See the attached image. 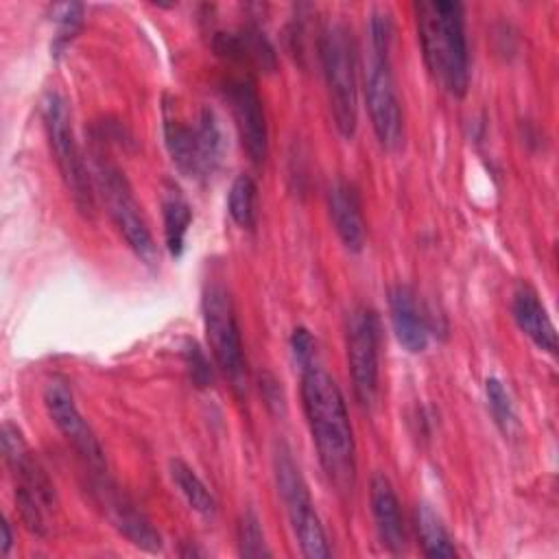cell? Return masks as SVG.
Wrapping results in <instances>:
<instances>
[{
	"instance_id": "8",
	"label": "cell",
	"mask_w": 559,
	"mask_h": 559,
	"mask_svg": "<svg viewBox=\"0 0 559 559\" xmlns=\"http://www.w3.org/2000/svg\"><path fill=\"white\" fill-rule=\"evenodd\" d=\"M273 474L301 555L310 559L330 557L328 537L317 515L308 485L293 459V452L284 443H277L273 450Z\"/></svg>"
},
{
	"instance_id": "12",
	"label": "cell",
	"mask_w": 559,
	"mask_h": 559,
	"mask_svg": "<svg viewBox=\"0 0 559 559\" xmlns=\"http://www.w3.org/2000/svg\"><path fill=\"white\" fill-rule=\"evenodd\" d=\"M44 404L57 430L63 435V439L72 445L76 456L90 469V476L107 474L105 450L96 439L94 430L90 428V424L85 421V417L81 415V411L76 408L68 384L61 380H50L44 389Z\"/></svg>"
},
{
	"instance_id": "4",
	"label": "cell",
	"mask_w": 559,
	"mask_h": 559,
	"mask_svg": "<svg viewBox=\"0 0 559 559\" xmlns=\"http://www.w3.org/2000/svg\"><path fill=\"white\" fill-rule=\"evenodd\" d=\"M164 144L177 170L190 179L212 177L225 155V133L214 109L203 107L194 120L183 118L175 105H164Z\"/></svg>"
},
{
	"instance_id": "26",
	"label": "cell",
	"mask_w": 559,
	"mask_h": 559,
	"mask_svg": "<svg viewBox=\"0 0 559 559\" xmlns=\"http://www.w3.org/2000/svg\"><path fill=\"white\" fill-rule=\"evenodd\" d=\"M236 539H238V552L242 557H269L271 555L266 539H264L262 524L251 509L240 515Z\"/></svg>"
},
{
	"instance_id": "2",
	"label": "cell",
	"mask_w": 559,
	"mask_h": 559,
	"mask_svg": "<svg viewBox=\"0 0 559 559\" xmlns=\"http://www.w3.org/2000/svg\"><path fill=\"white\" fill-rule=\"evenodd\" d=\"M417 37L430 76L452 96H465L469 87V50L465 11L461 2H415Z\"/></svg>"
},
{
	"instance_id": "18",
	"label": "cell",
	"mask_w": 559,
	"mask_h": 559,
	"mask_svg": "<svg viewBox=\"0 0 559 559\" xmlns=\"http://www.w3.org/2000/svg\"><path fill=\"white\" fill-rule=\"evenodd\" d=\"M328 210H330L332 225L341 242L345 245V249L358 253L365 247L367 229H365L360 197L356 188L345 179L334 181L328 190Z\"/></svg>"
},
{
	"instance_id": "6",
	"label": "cell",
	"mask_w": 559,
	"mask_h": 559,
	"mask_svg": "<svg viewBox=\"0 0 559 559\" xmlns=\"http://www.w3.org/2000/svg\"><path fill=\"white\" fill-rule=\"evenodd\" d=\"M2 454L15 480V504L24 526L44 537L50 531L57 507L55 485L26 445L20 428L11 421L2 424Z\"/></svg>"
},
{
	"instance_id": "20",
	"label": "cell",
	"mask_w": 559,
	"mask_h": 559,
	"mask_svg": "<svg viewBox=\"0 0 559 559\" xmlns=\"http://www.w3.org/2000/svg\"><path fill=\"white\" fill-rule=\"evenodd\" d=\"M162 218H164V240L170 255L179 258L186 247V236L192 223V207L188 199L175 183H168L162 197Z\"/></svg>"
},
{
	"instance_id": "21",
	"label": "cell",
	"mask_w": 559,
	"mask_h": 559,
	"mask_svg": "<svg viewBox=\"0 0 559 559\" xmlns=\"http://www.w3.org/2000/svg\"><path fill=\"white\" fill-rule=\"evenodd\" d=\"M415 526L421 550L426 557L432 559H452L456 557V548L452 544L450 533L445 531L441 518L432 511L430 504L419 502L415 509Z\"/></svg>"
},
{
	"instance_id": "3",
	"label": "cell",
	"mask_w": 559,
	"mask_h": 559,
	"mask_svg": "<svg viewBox=\"0 0 559 559\" xmlns=\"http://www.w3.org/2000/svg\"><path fill=\"white\" fill-rule=\"evenodd\" d=\"M367 33L365 103L369 120L380 146L386 151H397L404 142V116L391 63L393 20L384 7H376L371 11Z\"/></svg>"
},
{
	"instance_id": "17",
	"label": "cell",
	"mask_w": 559,
	"mask_h": 559,
	"mask_svg": "<svg viewBox=\"0 0 559 559\" xmlns=\"http://www.w3.org/2000/svg\"><path fill=\"white\" fill-rule=\"evenodd\" d=\"M369 500H371V515H373L376 531L382 546L395 555L402 552L406 548L404 515H402L397 493L384 474H376L371 478Z\"/></svg>"
},
{
	"instance_id": "13",
	"label": "cell",
	"mask_w": 559,
	"mask_h": 559,
	"mask_svg": "<svg viewBox=\"0 0 559 559\" xmlns=\"http://www.w3.org/2000/svg\"><path fill=\"white\" fill-rule=\"evenodd\" d=\"M221 94L231 111L240 144L253 164L266 157L269 129L262 98L249 76H229L221 85Z\"/></svg>"
},
{
	"instance_id": "15",
	"label": "cell",
	"mask_w": 559,
	"mask_h": 559,
	"mask_svg": "<svg viewBox=\"0 0 559 559\" xmlns=\"http://www.w3.org/2000/svg\"><path fill=\"white\" fill-rule=\"evenodd\" d=\"M212 50L236 66H242L247 70H260V72H273L277 66L275 48L253 24H242L227 31H214L212 33Z\"/></svg>"
},
{
	"instance_id": "14",
	"label": "cell",
	"mask_w": 559,
	"mask_h": 559,
	"mask_svg": "<svg viewBox=\"0 0 559 559\" xmlns=\"http://www.w3.org/2000/svg\"><path fill=\"white\" fill-rule=\"evenodd\" d=\"M92 491L98 507H103L107 520L114 528L124 535L133 546L157 552L162 548V535L151 524V520L107 478V474L92 476Z\"/></svg>"
},
{
	"instance_id": "16",
	"label": "cell",
	"mask_w": 559,
	"mask_h": 559,
	"mask_svg": "<svg viewBox=\"0 0 559 559\" xmlns=\"http://www.w3.org/2000/svg\"><path fill=\"white\" fill-rule=\"evenodd\" d=\"M389 312L397 343L411 354L424 352L430 338V325L411 286L395 284L389 290Z\"/></svg>"
},
{
	"instance_id": "25",
	"label": "cell",
	"mask_w": 559,
	"mask_h": 559,
	"mask_svg": "<svg viewBox=\"0 0 559 559\" xmlns=\"http://www.w3.org/2000/svg\"><path fill=\"white\" fill-rule=\"evenodd\" d=\"M55 20V37H52V52L61 55V50L76 37L83 24V4L66 2L52 9Z\"/></svg>"
},
{
	"instance_id": "19",
	"label": "cell",
	"mask_w": 559,
	"mask_h": 559,
	"mask_svg": "<svg viewBox=\"0 0 559 559\" xmlns=\"http://www.w3.org/2000/svg\"><path fill=\"white\" fill-rule=\"evenodd\" d=\"M511 312H513L518 328L535 343V347H539L542 352H548L552 356L557 354L559 341H557L555 323H552L546 306L542 304L539 295L528 284H520L515 288L513 299H511Z\"/></svg>"
},
{
	"instance_id": "29",
	"label": "cell",
	"mask_w": 559,
	"mask_h": 559,
	"mask_svg": "<svg viewBox=\"0 0 559 559\" xmlns=\"http://www.w3.org/2000/svg\"><path fill=\"white\" fill-rule=\"evenodd\" d=\"M262 393L269 406H284V397H282V389L273 378H264L262 380Z\"/></svg>"
},
{
	"instance_id": "22",
	"label": "cell",
	"mask_w": 559,
	"mask_h": 559,
	"mask_svg": "<svg viewBox=\"0 0 559 559\" xmlns=\"http://www.w3.org/2000/svg\"><path fill=\"white\" fill-rule=\"evenodd\" d=\"M170 478L177 485V489L181 491V496L186 498V502L201 515L210 518L216 513V500L212 496V491L207 489V485L197 476V472L183 463L181 459H173L170 461Z\"/></svg>"
},
{
	"instance_id": "30",
	"label": "cell",
	"mask_w": 559,
	"mask_h": 559,
	"mask_svg": "<svg viewBox=\"0 0 559 559\" xmlns=\"http://www.w3.org/2000/svg\"><path fill=\"white\" fill-rule=\"evenodd\" d=\"M2 542H0V555L2 557H7V552H9V548H11V542H13V537H11V528H9V522L7 520H2Z\"/></svg>"
},
{
	"instance_id": "9",
	"label": "cell",
	"mask_w": 559,
	"mask_h": 559,
	"mask_svg": "<svg viewBox=\"0 0 559 559\" xmlns=\"http://www.w3.org/2000/svg\"><path fill=\"white\" fill-rule=\"evenodd\" d=\"M94 186L100 192L116 229L122 234V238L140 260L153 264L155 242L124 173L100 151L94 153Z\"/></svg>"
},
{
	"instance_id": "23",
	"label": "cell",
	"mask_w": 559,
	"mask_h": 559,
	"mask_svg": "<svg viewBox=\"0 0 559 559\" xmlns=\"http://www.w3.org/2000/svg\"><path fill=\"white\" fill-rule=\"evenodd\" d=\"M227 212L231 221L242 227L251 229L258 218V186L253 177L249 175H238L229 188L227 197Z\"/></svg>"
},
{
	"instance_id": "5",
	"label": "cell",
	"mask_w": 559,
	"mask_h": 559,
	"mask_svg": "<svg viewBox=\"0 0 559 559\" xmlns=\"http://www.w3.org/2000/svg\"><path fill=\"white\" fill-rule=\"evenodd\" d=\"M319 61L328 87L330 111L343 138H354L358 124V61L352 31L330 22L319 35Z\"/></svg>"
},
{
	"instance_id": "24",
	"label": "cell",
	"mask_w": 559,
	"mask_h": 559,
	"mask_svg": "<svg viewBox=\"0 0 559 559\" xmlns=\"http://www.w3.org/2000/svg\"><path fill=\"white\" fill-rule=\"evenodd\" d=\"M485 395H487V404H489L496 426L504 435H511V430L518 426V415H515V408H513L507 386L498 378H487Z\"/></svg>"
},
{
	"instance_id": "1",
	"label": "cell",
	"mask_w": 559,
	"mask_h": 559,
	"mask_svg": "<svg viewBox=\"0 0 559 559\" xmlns=\"http://www.w3.org/2000/svg\"><path fill=\"white\" fill-rule=\"evenodd\" d=\"M301 404L328 480L336 491L349 493L356 480V443L336 380L317 365L304 369Z\"/></svg>"
},
{
	"instance_id": "10",
	"label": "cell",
	"mask_w": 559,
	"mask_h": 559,
	"mask_svg": "<svg viewBox=\"0 0 559 559\" xmlns=\"http://www.w3.org/2000/svg\"><path fill=\"white\" fill-rule=\"evenodd\" d=\"M203 325L210 352L236 391L245 389V352L231 295L225 286L212 284L203 293Z\"/></svg>"
},
{
	"instance_id": "11",
	"label": "cell",
	"mask_w": 559,
	"mask_h": 559,
	"mask_svg": "<svg viewBox=\"0 0 559 559\" xmlns=\"http://www.w3.org/2000/svg\"><path fill=\"white\" fill-rule=\"evenodd\" d=\"M347 365L354 395L360 406H371L378 393V314L367 306H356L347 317Z\"/></svg>"
},
{
	"instance_id": "7",
	"label": "cell",
	"mask_w": 559,
	"mask_h": 559,
	"mask_svg": "<svg viewBox=\"0 0 559 559\" xmlns=\"http://www.w3.org/2000/svg\"><path fill=\"white\" fill-rule=\"evenodd\" d=\"M41 120L52 159L72 197L74 207L92 218L96 210V186L72 131V116L61 94L48 92L41 103Z\"/></svg>"
},
{
	"instance_id": "28",
	"label": "cell",
	"mask_w": 559,
	"mask_h": 559,
	"mask_svg": "<svg viewBox=\"0 0 559 559\" xmlns=\"http://www.w3.org/2000/svg\"><path fill=\"white\" fill-rule=\"evenodd\" d=\"M183 354H186L188 371H190L192 380L197 382V386H207L212 382V369H210V362L203 356V352L197 347V343H188Z\"/></svg>"
},
{
	"instance_id": "27",
	"label": "cell",
	"mask_w": 559,
	"mask_h": 559,
	"mask_svg": "<svg viewBox=\"0 0 559 559\" xmlns=\"http://www.w3.org/2000/svg\"><path fill=\"white\" fill-rule=\"evenodd\" d=\"M290 352H293L295 362L301 367V371L314 365L317 343H314V336L310 334V330H306L301 325L293 330V334H290Z\"/></svg>"
}]
</instances>
